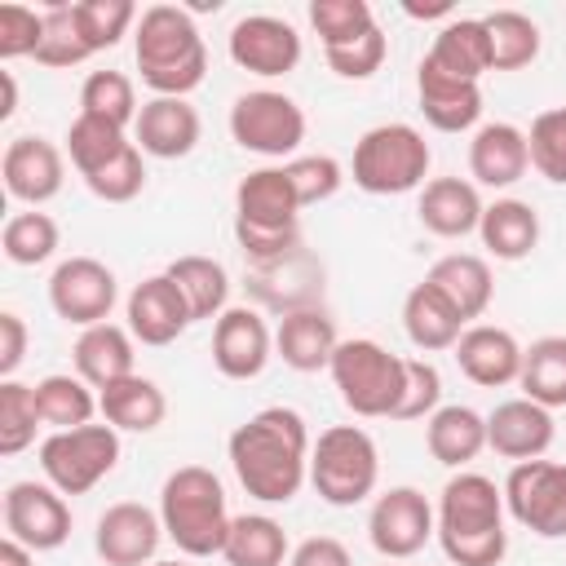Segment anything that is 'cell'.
Returning a JSON list of instances; mask_svg holds the SVG:
<instances>
[{
  "mask_svg": "<svg viewBox=\"0 0 566 566\" xmlns=\"http://www.w3.org/2000/svg\"><path fill=\"white\" fill-rule=\"evenodd\" d=\"M230 469L239 486L261 504H287L310 482V429L296 407H261L248 416L230 442Z\"/></svg>",
  "mask_w": 566,
  "mask_h": 566,
  "instance_id": "cell-1",
  "label": "cell"
},
{
  "mask_svg": "<svg viewBox=\"0 0 566 566\" xmlns=\"http://www.w3.org/2000/svg\"><path fill=\"white\" fill-rule=\"evenodd\" d=\"M133 53L142 84L155 97H186L203 84L208 75V49L203 35L181 4H150L142 9L133 27Z\"/></svg>",
  "mask_w": 566,
  "mask_h": 566,
  "instance_id": "cell-2",
  "label": "cell"
},
{
  "mask_svg": "<svg viewBox=\"0 0 566 566\" xmlns=\"http://www.w3.org/2000/svg\"><path fill=\"white\" fill-rule=\"evenodd\" d=\"M159 522L164 535L186 553V557H212L226 548L230 535V509H226V486L212 469L203 464H181L164 478L159 486Z\"/></svg>",
  "mask_w": 566,
  "mask_h": 566,
  "instance_id": "cell-3",
  "label": "cell"
},
{
  "mask_svg": "<svg viewBox=\"0 0 566 566\" xmlns=\"http://www.w3.org/2000/svg\"><path fill=\"white\" fill-rule=\"evenodd\" d=\"M332 385L340 394V402L363 416V420H394L402 389H407V358L389 354L380 340L371 336H354L340 340L332 354Z\"/></svg>",
  "mask_w": 566,
  "mask_h": 566,
  "instance_id": "cell-4",
  "label": "cell"
},
{
  "mask_svg": "<svg viewBox=\"0 0 566 566\" xmlns=\"http://www.w3.org/2000/svg\"><path fill=\"white\" fill-rule=\"evenodd\" d=\"M429 142L411 124H376L354 142V186L367 195H407L420 190L429 177Z\"/></svg>",
  "mask_w": 566,
  "mask_h": 566,
  "instance_id": "cell-5",
  "label": "cell"
},
{
  "mask_svg": "<svg viewBox=\"0 0 566 566\" xmlns=\"http://www.w3.org/2000/svg\"><path fill=\"white\" fill-rule=\"evenodd\" d=\"M376 478H380V451L367 429L332 424L318 433L310 451V486L318 491V500H327L332 509L363 504L376 491Z\"/></svg>",
  "mask_w": 566,
  "mask_h": 566,
  "instance_id": "cell-6",
  "label": "cell"
},
{
  "mask_svg": "<svg viewBox=\"0 0 566 566\" xmlns=\"http://www.w3.org/2000/svg\"><path fill=\"white\" fill-rule=\"evenodd\" d=\"M115 464H119V429H115V424L57 429V433H49V438L40 442L44 482L57 486L62 495H84V491H93Z\"/></svg>",
  "mask_w": 566,
  "mask_h": 566,
  "instance_id": "cell-7",
  "label": "cell"
},
{
  "mask_svg": "<svg viewBox=\"0 0 566 566\" xmlns=\"http://www.w3.org/2000/svg\"><path fill=\"white\" fill-rule=\"evenodd\" d=\"M230 137L265 159L296 155V146L305 142V111L279 88L239 93L230 106Z\"/></svg>",
  "mask_w": 566,
  "mask_h": 566,
  "instance_id": "cell-8",
  "label": "cell"
},
{
  "mask_svg": "<svg viewBox=\"0 0 566 566\" xmlns=\"http://www.w3.org/2000/svg\"><path fill=\"white\" fill-rule=\"evenodd\" d=\"M504 509L539 539H566V464L522 460L504 478Z\"/></svg>",
  "mask_w": 566,
  "mask_h": 566,
  "instance_id": "cell-9",
  "label": "cell"
},
{
  "mask_svg": "<svg viewBox=\"0 0 566 566\" xmlns=\"http://www.w3.org/2000/svg\"><path fill=\"white\" fill-rule=\"evenodd\" d=\"M438 535V513L416 486H389L367 513V539L385 562L416 557Z\"/></svg>",
  "mask_w": 566,
  "mask_h": 566,
  "instance_id": "cell-10",
  "label": "cell"
},
{
  "mask_svg": "<svg viewBox=\"0 0 566 566\" xmlns=\"http://www.w3.org/2000/svg\"><path fill=\"white\" fill-rule=\"evenodd\" d=\"M119 301V283L115 270L102 265L97 256H66L53 274H49V305L57 318L75 323V327H97L111 318Z\"/></svg>",
  "mask_w": 566,
  "mask_h": 566,
  "instance_id": "cell-11",
  "label": "cell"
},
{
  "mask_svg": "<svg viewBox=\"0 0 566 566\" xmlns=\"http://www.w3.org/2000/svg\"><path fill=\"white\" fill-rule=\"evenodd\" d=\"M4 531L31 553H53L71 539V509L49 482H13L4 491Z\"/></svg>",
  "mask_w": 566,
  "mask_h": 566,
  "instance_id": "cell-12",
  "label": "cell"
},
{
  "mask_svg": "<svg viewBox=\"0 0 566 566\" xmlns=\"http://www.w3.org/2000/svg\"><path fill=\"white\" fill-rule=\"evenodd\" d=\"M438 539H469L504 531V486L486 473H455L438 495Z\"/></svg>",
  "mask_w": 566,
  "mask_h": 566,
  "instance_id": "cell-13",
  "label": "cell"
},
{
  "mask_svg": "<svg viewBox=\"0 0 566 566\" xmlns=\"http://www.w3.org/2000/svg\"><path fill=\"white\" fill-rule=\"evenodd\" d=\"M230 62L252 75H287L301 62V35L287 18L274 13H248L230 27Z\"/></svg>",
  "mask_w": 566,
  "mask_h": 566,
  "instance_id": "cell-14",
  "label": "cell"
},
{
  "mask_svg": "<svg viewBox=\"0 0 566 566\" xmlns=\"http://www.w3.org/2000/svg\"><path fill=\"white\" fill-rule=\"evenodd\" d=\"M274 358V332L252 305H230L212 323V363L226 380H252Z\"/></svg>",
  "mask_w": 566,
  "mask_h": 566,
  "instance_id": "cell-15",
  "label": "cell"
},
{
  "mask_svg": "<svg viewBox=\"0 0 566 566\" xmlns=\"http://www.w3.org/2000/svg\"><path fill=\"white\" fill-rule=\"evenodd\" d=\"M164 539V522L155 509L137 504V500H119L97 517L93 531V548L106 566H150L155 548Z\"/></svg>",
  "mask_w": 566,
  "mask_h": 566,
  "instance_id": "cell-16",
  "label": "cell"
},
{
  "mask_svg": "<svg viewBox=\"0 0 566 566\" xmlns=\"http://www.w3.org/2000/svg\"><path fill=\"white\" fill-rule=\"evenodd\" d=\"M0 177H4V190L18 199V203H49L62 181H66V159L62 150L40 137V133H22L4 146V159H0Z\"/></svg>",
  "mask_w": 566,
  "mask_h": 566,
  "instance_id": "cell-17",
  "label": "cell"
},
{
  "mask_svg": "<svg viewBox=\"0 0 566 566\" xmlns=\"http://www.w3.org/2000/svg\"><path fill=\"white\" fill-rule=\"evenodd\" d=\"M128 332L133 340L142 345H172L195 318H190V305L181 296V287L168 279V274H150L142 279L133 292H128Z\"/></svg>",
  "mask_w": 566,
  "mask_h": 566,
  "instance_id": "cell-18",
  "label": "cell"
},
{
  "mask_svg": "<svg viewBox=\"0 0 566 566\" xmlns=\"http://www.w3.org/2000/svg\"><path fill=\"white\" fill-rule=\"evenodd\" d=\"M557 438L553 411L531 402V398H509L486 416V447L513 464L522 460H539Z\"/></svg>",
  "mask_w": 566,
  "mask_h": 566,
  "instance_id": "cell-19",
  "label": "cell"
},
{
  "mask_svg": "<svg viewBox=\"0 0 566 566\" xmlns=\"http://www.w3.org/2000/svg\"><path fill=\"white\" fill-rule=\"evenodd\" d=\"M243 283H248V292L261 305H270L279 314H292V310L318 305V296H323V265L305 248H296L292 256H283L274 265H248Z\"/></svg>",
  "mask_w": 566,
  "mask_h": 566,
  "instance_id": "cell-20",
  "label": "cell"
},
{
  "mask_svg": "<svg viewBox=\"0 0 566 566\" xmlns=\"http://www.w3.org/2000/svg\"><path fill=\"white\" fill-rule=\"evenodd\" d=\"M416 97H420V115L438 133H464L482 119V88L473 80H455L438 71L429 57H420L416 66Z\"/></svg>",
  "mask_w": 566,
  "mask_h": 566,
  "instance_id": "cell-21",
  "label": "cell"
},
{
  "mask_svg": "<svg viewBox=\"0 0 566 566\" xmlns=\"http://www.w3.org/2000/svg\"><path fill=\"white\" fill-rule=\"evenodd\" d=\"M133 133H137V150L150 159H186L199 146L203 124L186 97H150L142 102Z\"/></svg>",
  "mask_w": 566,
  "mask_h": 566,
  "instance_id": "cell-22",
  "label": "cell"
},
{
  "mask_svg": "<svg viewBox=\"0 0 566 566\" xmlns=\"http://www.w3.org/2000/svg\"><path fill=\"white\" fill-rule=\"evenodd\" d=\"M340 336H336V318L323 305H305L292 314H279L274 327V354L292 367V371H323L332 367Z\"/></svg>",
  "mask_w": 566,
  "mask_h": 566,
  "instance_id": "cell-23",
  "label": "cell"
},
{
  "mask_svg": "<svg viewBox=\"0 0 566 566\" xmlns=\"http://www.w3.org/2000/svg\"><path fill=\"white\" fill-rule=\"evenodd\" d=\"M482 212H486V203H482L478 186L464 181V177H433V181L420 186L416 217L438 239H464V234H473L482 226Z\"/></svg>",
  "mask_w": 566,
  "mask_h": 566,
  "instance_id": "cell-24",
  "label": "cell"
},
{
  "mask_svg": "<svg viewBox=\"0 0 566 566\" xmlns=\"http://www.w3.org/2000/svg\"><path fill=\"white\" fill-rule=\"evenodd\" d=\"M455 363L460 371L482 385V389H500V385H513L517 371H522V345L513 332L504 327H491V323H473L464 327V336L455 340Z\"/></svg>",
  "mask_w": 566,
  "mask_h": 566,
  "instance_id": "cell-25",
  "label": "cell"
},
{
  "mask_svg": "<svg viewBox=\"0 0 566 566\" xmlns=\"http://www.w3.org/2000/svg\"><path fill=\"white\" fill-rule=\"evenodd\" d=\"M531 168V150H526V133L517 124H482L469 142V172L478 186H491V190H504L513 181H522Z\"/></svg>",
  "mask_w": 566,
  "mask_h": 566,
  "instance_id": "cell-26",
  "label": "cell"
},
{
  "mask_svg": "<svg viewBox=\"0 0 566 566\" xmlns=\"http://www.w3.org/2000/svg\"><path fill=\"white\" fill-rule=\"evenodd\" d=\"M424 283H433V287L442 292V301H447L464 323L482 318L486 305H491V292H495L491 265H486L482 256H473V252H447V256H438V261L429 265Z\"/></svg>",
  "mask_w": 566,
  "mask_h": 566,
  "instance_id": "cell-27",
  "label": "cell"
},
{
  "mask_svg": "<svg viewBox=\"0 0 566 566\" xmlns=\"http://www.w3.org/2000/svg\"><path fill=\"white\" fill-rule=\"evenodd\" d=\"M133 332L128 327H115V323H97V327H84L75 349H71V363H75V376L88 380L93 389H106L124 376H133Z\"/></svg>",
  "mask_w": 566,
  "mask_h": 566,
  "instance_id": "cell-28",
  "label": "cell"
},
{
  "mask_svg": "<svg viewBox=\"0 0 566 566\" xmlns=\"http://www.w3.org/2000/svg\"><path fill=\"white\" fill-rule=\"evenodd\" d=\"M97 411H102L106 424H115L124 433H150V429L164 424L168 398H164V389L150 376H137L133 371V376L97 389Z\"/></svg>",
  "mask_w": 566,
  "mask_h": 566,
  "instance_id": "cell-29",
  "label": "cell"
},
{
  "mask_svg": "<svg viewBox=\"0 0 566 566\" xmlns=\"http://www.w3.org/2000/svg\"><path fill=\"white\" fill-rule=\"evenodd\" d=\"M424 447L438 464L447 469H464L469 460L482 455L486 447V416H478L473 407L464 402H451V407H438L429 420H424Z\"/></svg>",
  "mask_w": 566,
  "mask_h": 566,
  "instance_id": "cell-30",
  "label": "cell"
},
{
  "mask_svg": "<svg viewBox=\"0 0 566 566\" xmlns=\"http://www.w3.org/2000/svg\"><path fill=\"white\" fill-rule=\"evenodd\" d=\"M402 327H407V340L424 354L455 349V340L464 336V318L442 301V292L433 283H416L402 296Z\"/></svg>",
  "mask_w": 566,
  "mask_h": 566,
  "instance_id": "cell-31",
  "label": "cell"
},
{
  "mask_svg": "<svg viewBox=\"0 0 566 566\" xmlns=\"http://www.w3.org/2000/svg\"><path fill=\"white\" fill-rule=\"evenodd\" d=\"M438 71L455 75V80H482L491 71V35H486V22L482 18H451L438 35H433V49L424 53Z\"/></svg>",
  "mask_w": 566,
  "mask_h": 566,
  "instance_id": "cell-32",
  "label": "cell"
},
{
  "mask_svg": "<svg viewBox=\"0 0 566 566\" xmlns=\"http://www.w3.org/2000/svg\"><path fill=\"white\" fill-rule=\"evenodd\" d=\"M478 234L495 261H522L539 243V212L526 199H495L486 203Z\"/></svg>",
  "mask_w": 566,
  "mask_h": 566,
  "instance_id": "cell-33",
  "label": "cell"
},
{
  "mask_svg": "<svg viewBox=\"0 0 566 566\" xmlns=\"http://www.w3.org/2000/svg\"><path fill=\"white\" fill-rule=\"evenodd\" d=\"M164 274L181 287V296H186V305H190V318H195V323L221 318V314L230 310V305H226V301H230V274H226V265H221V261L190 252V256H177Z\"/></svg>",
  "mask_w": 566,
  "mask_h": 566,
  "instance_id": "cell-34",
  "label": "cell"
},
{
  "mask_svg": "<svg viewBox=\"0 0 566 566\" xmlns=\"http://www.w3.org/2000/svg\"><path fill=\"white\" fill-rule=\"evenodd\" d=\"M221 557L230 566H287V557H292L287 531L265 513H239L230 522Z\"/></svg>",
  "mask_w": 566,
  "mask_h": 566,
  "instance_id": "cell-35",
  "label": "cell"
},
{
  "mask_svg": "<svg viewBox=\"0 0 566 566\" xmlns=\"http://www.w3.org/2000/svg\"><path fill=\"white\" fill-rule=\"evenodd\" d=\"M522 398L557 411L566 407V336H539L522 349V371H517Z\"/></svg>",
  "mask_w": 566,
  "mask_h": 566,
  "instance_id": "cell-36",
  "label": "cell"
},
{
  "mask_svg": "<svg viewBox=\"0 0 566 566\" xmlns=\"http://www.w3.org/2000/svg\"><path fill=\"white\" fill-rule=\"evenodd\" d=\"M35 402H40V420L57 433V429H80V424H93V411H97V394L88 380L71 376V371H53L35 385Z\"/></svg>",
  "mask_w": 566,
  "mask_h": 566,
  "instance_id": "cell-37",
  "label": "cell"
},
{
  "mask_svg": "<svg viewBox=\"0 0 566 566\" xmlns=\"http://www.w3.org/2000/svg\"><path fill=\"white\" fill-rule=\"evenodd\" d=\"M491 35V71H522L539 57V27L517 9H495L482 18Z\"/></svg>",
  "mask_w": 566,
  "mask_h": 566,
  "instance_id": "cell-38",
  "label": "cell"
},
{
  "mask_svg": "<svg viewBox=\"0 0 566 566\" xmlns=\"http://www.w3.org/2000/svg\"><path fill=\"white\" fill-rule=\"evenodd\" d=\"M128 146H133V142H128L124 128H115V124H106V119H93V115H75L71 128H66V155H71V164H75L80 177L106 168V164L119 159Z\"/></svg>",
  "mask_w": 566,
  "mask_h": 566,
  "instance_id": "cell-39",
  "label": "cell"
},
{
  "mask_svg": "<svg viewBox=\"0 0 566 566\" xmlns=\"http://www.w3.org/2000/svg\"><path fill=\"white\" fill-rule=\"evenodd\" d=\"M80 115H93V119H106L115 128H128L137 124L142 106H137V88L124 71H93L80 88Z\"/></svg>",
  "mask_w": 566,
  "mask_h": 566,
  "instance_id": "cell-40",
  "label": "cell"
},
{
  "mask_svg": "<svg viewBox=\"0 0 566 566\" xmlns=\"http://www.w3.org/2000/svg\"><path fill=\"white\" fill-rule=\"evenodd\" d=\"M71 13H75V27H80L88 53L115 49L128 35V27H137V4L133 0H75Z\"/></svg>",
  "mask_w": 566,
  "mask_h": 566,
  "instance_id": "cell-41",
  "label": "cell"
},
{
  "mask_svg": "<svg viewBox=\"0 0 566 566\" xmlns=\"http://www.w3.org/2000/svg\"><path fill=\"white\" fill-rule=\"evenodd\" d=\"M40 402H35V385L22 380H0V455H18L35 442L40 429Z\"/></svg>",
  "mask_w": 566,
  "mask_h": 566,
  "instance_id": "cell-42",
  "label": "cell"
},
{
  "mask_svg": "<svg viewBox=\"0 0 566 566\" xmlns=\"http://www.w3.org/2000/svg\"><path fill=\"white\" fill-rule=\"evenodd\" d=\"M0 248L13 265H44L57 252V221L49 212H13L4 221Z\"/></svg>",
  "mask_w": 566,
  "mask_h": 566,
  "instance_id": "cell-43",
  "label": "cell"
},
{
  "mask_svg": "<svg viewBox=\"0 0 566 566\" xmlns=\"http://www.w3.org/2000/svg\"><path fill=\"white\" fill-rule=\"evenodd\" d=\"M310 27L318 31L323 49H340L363 40L376 27V13L367 0H310Z\"/></svg>",
  "mask_w": 566,
  "mask_h": 566,
  "instance_id": "cell-44",
  "label": "cell"
},
{
  "mask_svg": "<svg viewBox=\"0 0 566 566\" xmlns=\"http://www.w3.org/2000/svg\"><path fill=\"white\" fill-rule=\"evenodd\" d=\"M526 150H531V168H535L544 181L566 186V106L539 111V115L531 119Z\"/></svg>",
  "mask_w": 566,
  "mask_h": 566,
  "instance_id": "cell-45",
  "label": "cell"
},
{
  "mask_svg": "<svg viewBox=\"0 0 566 566\" xmlns=\"http://www.w3.org/2000/svg\"><path fill=\"white\" fill-rule=\"evenodd\" d=\"M84 57H93V53H88V44H84V35H80V27H75L71 4L53 0V4L44 9V40H40V49H35V62H40V66H53V71H66V66H80Z\"/></svg>",
  "mask_w": 566,
  "mask_h": 566,
  "instance_id": "cell-46",
  "label": "cell"
},
{
  "mask_svg": "<svg viewBox=\"0 0 566 566\" xmlns=\"http://www.w3.org/2000/svg\"><path fill=\"white\" fill-rule=\"evenodd\" d=\"M84 186H88L97 199H106V203H128V199H137V195H142V186H146V164H142L137 142H133L119 159H111L106 168L88 172V177H84Z\"/></svg>",
  "mask_w": 566,
  "mask_h": 566,
  "instance_id": "cell-47",
  "label": "cell"
},
{
  "mask_svg": "<svg viewBox=\"0 0 566 566\" xmlns=\"http://www.w3.org/2000/svg\"><path fill=\"white\" fill-rule=\"evenodd\" d=\"M283 168H287V177H292V190H296L301 208L332 199V195L340 190V181H345V168H340V159H332V155H296V159L283 164Z\"/></svg>",
  "mask_w": 566,
  "mask_h": 566,
  "instance_id": "cell-48",
  "label": "cell"
},
{
  "mask_svg": "<svg viewBox=\"0 0 566 566\" xmlns=\"http://www.w3.org/2000/svg\"><path fill=\"white\" fill-rule=\"evenodd\" d=\"M442 407V376L429 358H407V389L394 420H429Z\"/></svg>",
  "mask_w": 566,
  "mask_h": 566,
  "instance_id": "cell-49",
  "label": "cell"
},
{
  "mask_svg": "<svg viewBox=\"0 0 566 566\" xmlns=\"http://www.w3.org/2000/svg\"><path fill=\"white\" fill-rule=\"evenodd\" d=\"M44 40V13L27 9V4H0V57H35Z\"/></svg>",
  "mask_w": 566,
  "mask_h": 566,
  "instance_id": "cell-50",
  "label": "cell"
},
{
  "mask_svg": "<svg viewBox=\"0 0 566 566\" xmlns=\"http://www.w3.org/2000/svg\"><path fill=\"white\" fill-rule=\"evenodd\" d=\"M323 53H327V66H332L340 80H367V75H376V71L385 66L389 44H385V31L371 27L363 40L340 44V49H323Z\"/></svg>",
  "mask_w": 566,
  "mask_h": 566,
  "instance_id": "cell-51",
  "label": "cell"
},
{
  "mask_svg": "<svg viewBox=\"0 0 566 566\" xmlns=\"http://www.w3.org/2000/svg\"><path fill=\"white\" fill-rule=\"evenodd\" d=\"M447 562L455 566H500L504 553H509V531H495V535H469V539H438Z\"/></svg>",
  "mask_w": 566,
  "mask_h": 566,
  "instance_id": "cell-52",
  "label": "cell"
},
{
  "mask_svg": "<svg viewBox=\"0 0 566 566\" xmlns=\"http://www.w3.org/2000/svg\"><path fill=\"white\" fill-rule=\"evenodd\" d=\"M287 566H354V557H349V548H345L340 539H332V535H310V539H301V544L292 548Z\"/></svg>",
  "mask_w": 566,
  "mask_h": 566,
  "instance_id": "cell-53",
  "label": "cell"
},
{
  "mask_svg": "<svg viewBox=\"0 0 566 566\" xmlns=\"http://www.w3.org/2000/svg\"><path fill=\"white\" fill-rule=\"evenodd\" d=\"M27 323H22V314H13V310H4L0 314V376L4 380H13V371L22 367V358H27Z\"/></svg>",
  "mask_w": 566,
  "mask_h": 566,
  "instance_id": "cell-54",
  "label": "cell"
},
{
  "mask_svg": "<svg viewBox=\"0 0 566 566\" xmlns=\"http://www.w3.org/2000/svg\"><path fill=\"white\" fill-rule=\"evenodd\" d=\"M0 566H35V553L27 548V544H18V539H0Z\"/></svg>",
  "mask_w": 566,
  "mask_h": 566,
  "instance_id": "cell-55",
  "label": "cell"
},
{
  "mask_svg": "<svg viewBox=\"0 0 566 566\" xmlns=\"http://www.w3.org/2000/svg\"><path fill=\"white\" fill-rule=\"evenodd\" d=\"M411 18H447L451 13V0H433V4H416V0H407L402 4Z\"/></svg>",
  "mask_w": 566,
  "mask_h": 566,
  "instance_id": "cell-56",
  "label": "cell"
},
{
  "mask_svg": "<svg viewBox=\"0 0 566 566\" xmlns=\"http://www.w3.org/2000/svg\"><path fill=\"white\" fill-rule=\"evenodd\" d=\"M0 84H4V102H0V119H9V115L18 111V84H13V75H9V71H0Z\"/></svg>",
  "mask_w": 566,
  "mask_h": 566,
  "instance_id": "cell-57",
  "label": "cell"
},
{
  "mask_svg": "<svg viewBox=\"0 0 566 566\" xmlns=\"http://www.w3.org/2000/svg\"><path fill=\"white\" fill-rule=\"evenodd\" d=\"M150 566H190V562H150Z\"/></svg>",
  "mask_w": 566,
  "mask_h": 566,
  "instance_id": "cell-58",
  "label": "cell"
},
{
  "mask_svg": "<svg viewBox=\"0 0 566 566\" xmlns=\"http://www.w3.org/2000/svg\"><path fill=\"white\" fill-rule=\"evenodd\" d=\"M385 566H389V562H385Z\"/></svg>",
  "mask_w": 566,
  "mask_h": 566,
  "instance_id": "cell-59",
  "label": "cell"
}]
</instances>
